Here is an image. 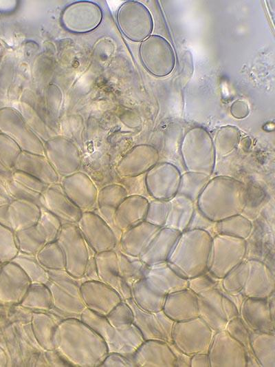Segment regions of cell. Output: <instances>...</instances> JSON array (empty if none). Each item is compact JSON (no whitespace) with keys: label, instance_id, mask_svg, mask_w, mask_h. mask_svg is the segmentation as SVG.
<instances>
[{"label":"cell","instance_id":"1","mask_svg":"<svg viewBox=\"0 0 275 367\" xmlns=\"http://www.w3.org/2000/svg\"><path fill=\"white\" fill-rule=\"evenodd\" d=\"M54 350L69 366H100L108 354L102 338L78 318L62 319L53 337Z\"/></svg>","mask_w":275,"mask_h":367},{"label":"cell","instance_id":"2","mask_svg":"<svg viewBox=\"0 0 275 367\" xmlns=\"http://www.w3.org/2000/svg\"><path fill=\"white\" fill-rule=\"evenodd\" d=\"M248 203L246 185L233 177L210 178L195 203L199 211L210 220L217 222L241 214Z\"/></svg>","mask_w":275,"mask_h":367},{"label":"cell","instance_id":"3","mask_svg":"<svg viewBox=\"0 0 275 367\" xmlns=\"http://www.w3.org/2000/svg\"><path fill=\"white\" fill-rule=\"evenodd\" d=\"M212 237L206 231L182 232L168 260L178 275L190 279L207 271Z\"/></svg>","mask_w":275,"mask_h":367},{"label":"cell","instance_id":"4","mask_svg":"<svg viewBox=\"0 0 275 367\" xmlns=\"http://www.w3.org/2000/svg\"><path fill=\"white\" fill-rule=\"evenodd\" d=\"M80 319L96 331L104 342L108 353H117L131 357L144 339L133 324L130 327L120 330L113 327L105 317L100 316L85 308Z\"/></svg>","mask_w":275,"mask_h":367},{"label":"cell","instance_id":"5","mask_svg":"<svg viewBox=\"0 0 275 367\" xmlns=\"http://www.w3.org/2000/svg\"><path fill=\"white\" fill-rule=\"evenodd\" d=\"M180 153L186 171L211 176L216 154L213 139L206 129L201 127L190 129L182 138Z\"/></svg>","mask_w":275,"mask_h":367},{"label":"cell","instance_id":"6","mask_svg":"<svg viewBox=\"0 0 275 367\" xmlns=\"http://www.w3.org/2000/svg\"><path fill=\"white\" fill-rule=\"evenodd\" d=\"M50 279L46 285L52 296V308L60 315L80 319L85 309L80 294V284L65 271H48ZM51 310V311H52Z\"/></svg>","mask_w":275,"mask_h":367},{"label":"cell","instance_id":"7","mask_svg":"<svg viewBox=\"0 0 275 367\" xmlns=\"http://www.w3.org/2000/svg\"><path fill=\"white\" fill-rule=\"evenodd\" d=\"M246 249L245 240L216 234L212 238L207 271L215 277L222 279L245 260Z\"/></svg>","mask_w":275,"mask_h":367},{"label":"cell","instance_id":"8","mask_svg":"<svg viewBox=\"0 0 275 367\" xmlns=\"http://www.w3.org/2000/svg\"><path fill=\"white\" fill-rule=\"evenodd\" d=\"M56 242L64 254L65 272L74 278H83L89 259L95 253L91 254V249L77 225L63 224Z\"/></svg>","mask_w":275,"mask_h":367},{"label":"cell","instance_id":"9","mask_svg":"<svg viewBox=\"0 0 275 367\" xmlns=\"http://www.w3.org/2000/svg\"><path fill=\"white\" fill-rule=\"evenodd\" d=\"M214 332L199 317L175 322L171 333L172 342L185 354H208Z\"/></svg>","mask_w":275,"mask_h":367},{"label":"cell","instance_id":"10","mask_svg":"<svg viewBox=\"0 0 275 367\" xmlns=\"http://www.w3.org/2000/svg\"><path fill=\"white\" fill-rule=\"evenodd\" d=\"M139 54L144 68L155 76H166L175 67L174 50L170 43L162 36L150 35L142 41Z\"/></svg>","mask_w":275,"mask_h":367},{"label":"cell","instance_id":"11","mask_svg":"<svg viewBox=\"0 0 275 367\" xmlns=\"http://www.w3.org/2000/svg\"><path fill=\"white\" fill-rule=\"evenodd\" d=\"M116 20L120 32L131 41L142 42L153 32L151 14L144 5L138 1L123 3L117 12Z\"/></svg>","mask_w":275,"mask_h":367},{"label":"cell","instance_id":"12","mask_svg":"<svg viewBox=\"0 0 275 367\" xmlns=\"http://www.w3.org/2000/svg\"><path fill=\"white\" fill-rule=\"evenodd\" d=\"M43 149L44 156L60 178L80 170L81 152L68 137L58 134L44 142Z\"/></svg>","mask_w":275,"mask_h":367},{"label":"cell","instance_id":"13","mask_svg":"<svg viewBox=\"0 0 275 367\" xmlns=\"http://www.w3.org/2000/svg\"><path fill=\"white\" fill-rule=\"evenodd\" d=\"M76 225L86 243L95 253L117 248L118 240L115 232L97 213L82 212Z\"/></svg>","mask_w":275,"mask_h":367},{"label":"cell","instance_id":"14","mask_svg":"<svg viewBox=\"0 0 275 367\" xmlns=\"http://www.w3.org/2000/svg\"><path fill=\"white\" fill-rule=\"evenodd\" d=\"M0 129L22 151L44 155L43 142L32 130L19 111L7 108L0 112Z\"/></svg>","mask_w":275,"mask_h":367},{"label":"cell","instance_id":"15","mask_svg":"<svg viewBox=\"0 0 275 367\" xmlns=\"http://www.w3.org/2000/svg\"><path fill=\"white\" fill-rule=\"evenodd\" d=\"M181 176L174 164L158 162L145 174L146 191L155 200L168 201L178 192Z\"/></svg>","mask_w":275,"mask_h":367},{"label":"cell","instance_id":"16","mask_svg":"<svg viewBox=\"0 0 275 367\" xmlns=\"http://www.w3.org/2000/svg\"><path fill=\"white\" fill-rule=\"evenodd\" d=\"M208 355L210 367H246L243 346L225 329L214 332Z\"/></svg>","mask_w":275,"mask_h":367},{"label":"cell","instance_id":"17","mask_svg":"<svg viewBox=\"0 0 275 367\" xmlns=\"http://www.w3.org/2000/svg\"><path fill=\"white\" fill-rule=\"evenodd\" d=\"M197 295L198 317L214 332L224 330L232 311V302L217 289Z\"/></svg>","mask_w":275,"mask_h":367},{"label":"cell","instance_id":"18","mask_svg":"<svg viewBox=\"0 0 275 367\" xmlns=\"http://www.w3.org/2000/svg\"><path fill=\"white\" fill-rule=\"evenodd\" d=\"M124 301L133 311V324L140 331L144 340L155 339L166 343L172 342L171 333L175 322L163 311L148 312L140 308L131 298Z\"/></svg>","mask_w":275,"mask_h":367},{"label":"cell","instance_id":"19","mask_svg":"<svg viewBox=\"0 0 275 367\" xmlns=\"http://www.w3.org/2000/svg\"><path fill=\"white\" fill-rule=\"evenodd\" d=\"M102 12L98 5L91 1H77L67 6L61 15L63 27L74 33H85L101 23Z\"/></svg>","mask_w":275,"mask_h":367},{"label":"cell","instance_id":"20","mask_svg":"<svg viewBox=\"0 0 275 367\" xmlns=\"http://www.w3.org/2000/svg\"><path fill=\"white\" fill-rule=\"evenodd\" d=\"M67 196L82 211H95L98 189L91 178L82 171L60 178Z\"/></svg>","mask_w":275,"mask_h":367},{"label":"cell","instance_id":"21","mask_svg":"<svg viewBox=\"0 0 275 367\" xmlns=\"http://www.w3.org/2000/svg\"><path fill=\"white\" fill-rule=\"evenodd\" d=\"M80 289L85 308L100 316L106 317L122 300L116 290L100 280H85Z\"/></svg>","mask_w":275,"mask_h":367},{"label":"cell","instance_id":"22","mask_svg":"<svg viewBox=\"0 0 275 367\" xmlns=\"http://www.w3.org/2000/svg\"><path fill=\"white\" fill-rule=\"evenodd\" d=\"M157 149L150 145H138L131 149L117 163L115 169L119 178L145 174L159 162Z\"/></svg>","mask_w":275,"mask_h":367},{"label":"cell","instance_id":"23","mask_svg":"<svg viewBox=\"0 0 275 367\" xmlns=\"http://www.w3.org/2000/svg\"><path fill=\"white\" fill-rule=\"evenodd\" d=\"M39 204L56 216L62 224H76L82 213L65 193L60 182L47 187L41 195Z\"/></svg>","mask_w":275,"mask_h":367},{"label":"cell","instance_id":"24","mask_svg":"<svg viewBox=\"0 0 275 367\" xmlns=\"http://www.w3.org/2000/svg\"><path fill=\"white\" fill-rule=\"evenodd\" d=\"M144 280L155 293L165 295L188 288V279L178 275L167 262L147 265Z\"/></svg>","mask_w":275,"mask_h":367},{"label":"cell","instance_id":"25","mask_svg":"<svg viewBox=\"0 0 275 367\" xmlns=\"http://www.w3.org/2000/svg\"><path fill=\"white\" fill-rule=\"evenodd\" d=\"M247 260L249 272L241 293L245 297L268 298L275 292V272L259 260Z\"/></svg>","mask_w":275,"mask_h":367},{"label":"cell","instance_id":"26","mask_svg":"<svg viewBox=\"0 0 275 367\" xmlns=\"http://www.w3.org/2000/svg\"><path fill=\"white\" fill-rule=\"evenodd\" d=\"M30 284L31 281L23 269L10 261L0 275V300L20 304Z\"/></svg>","mask_w":275,"mask_h":367},{"label":"cell","instance_id":"27","mask_svg":"<svg viewBox=\"0 0 275 367\" xmlns=\"http://www.w3.org/2000/svg\"><path fill=\"white\" fill-rule=\"evenodd\" d=\"M239 316L250 331L275 333V319L271 316L267 298L245 297Z\"/></svg>","mask_w":275,"mask_h":367},{"label":"cell","instance_id":"28","mask_svg":"<svg viewBox=\"0 0 275 367\" xmlns=\"http://www.w3.org/2000/svg\"><path fill=\"white\" fill-rule=\"evenodd\" d=\"M94 258L99 280L116 290L122 300L131 298V288L120 275L116 249L95 253Z\"/></svg>","mask_w":275,"mask_h":367},{"label":"cell","instance_id":"29","mask_svg":"<svg viewBox=\"0 0 275 367\" xmlns=\"http://www.w3.org/2000/svg\"><path fill=\"white\" fill-rule=\"evenodd\" d=\"M135 367H175V358L168 343L144 340L131 356Z\"/></svg>","mask_w":275,"mask_h":367},{"label":"cell","instance_id":"30","mask_svg":"<svg viewBox=\"0 0 275 367\" xmlns=\"http://www.w3.org/2000/svg\"><path fill=\"white\" fill-rule=\"evenodd\" d=\"M161 228L143 221L122 233L116 249L126 255L140 257Z\"/></svg>","mask_w":275,"mask_h":367},{"label":"cell","instance_id":"31","mask_svg":"<svg viewBox=\"0 0 275 367\" xmlns=\"http://www.w3.org/2000/svg\"><path fill=\"white\" fill-rule=\"evenodd\" d=\"M162 311L175 322L197 317V295L188 288L171 293L166 296Z\"/></svg>","mask_w":275,"mask_h":367},{"label":"cell","instance_id":"32","mask_svg":"<svg viewBox=\"0 0 275 367\" xmlns=\"http://www.w3.org/2000/svg\"><path fill=\"white\" fill-rule=\"evenodd\" d=\"M149 200L144 196H127L118 207L114 214L116 229L123 231L145 220Z\"/></svg>","mask_w":275,"mask_h":367},{"label":"cell","instance_id":"33","mask_svg":"<svg viewBox=\"0 0 275 367\" xmlns=\"http://www.w3.org/2000/svg\"><path fill=\"white\" fill-rule=\"evenodd\" d=\"M14 169L28 174L47 185L58 183L60 180L44 155L21 151L16 160Z\"/></svg>","mask_w":275,"mask_h":367},{"label":"cell","instance_id":"34","mask_svg":"<svg viewBox=\"0 0 275 367\" xmlns=\"http://www.w3.org/2000/svg\"><path fill=\"white\" fill-rule=\"evenodd\" d=\"M127 196L126 189L118 182L101 187L97 195L96 210L94 212L100 216L112 228L118 240L122 233L114 224V214L118 207Z\"/></svg>","mask_w":275,"mask_h":367},{"label":"cell","instance_id":"35","mask_svg":"<svg viewBox=\"0 0 275 367\" xmlns=\"http://www.w3.org/2000/svg\"><path fill=\"white\" fill-rule=\"evenodd\" d=\"M181 233L174 229L162 227L140 255V260L146 265L166 262Z\"/></svg>","mask_w":275,"mask_h":367},{"label":"cell","instance_id":"36","mask_svg":"<svg viewBox=\"0 0 275 367\" xmlns=\"http://www.w3.org/2000/svg\"><path fill=\"white\" fill-rule=\"evenodd\" d=\"M41 207L25 200H12L8 209L9 227L15 233L34 226L39 218Z\"/></svg>","mask_w":275,"mask_h":367},{"label":"cell","instance_id":"37","mask_svg":"<svg viewBox=\"0 0 275 367\" xmlns=\"http://www.w3.org/2000/svg\"><path fill=\"white\" fill-rule=\"evenodd\" d=\"M168 211L163 227L181 233L186 231L192 218L195 202L190 198L179 193L168 201Z\"/></svg>","mask_w":275,"mask_h":367},{"label":"cell","instance_id":"38","mask_svg":"<svg viewBox=\"0 0 275 367\" xmlns=\"http://www.w3.org/2000/svg\"><path fill=\"white\" fill-rule=\"evenodd\" d=\"M61 321V320H60ZM60 321L45 312L34 311L31 319V328L38 345L45 350H54L53 337Z\"/></svg>","mask_w":275,"mask_h":367},{"label":"cell","instance_id":"39","mask_svg":"<svg viewBox=\"0 0 275 367\" xmlns=\"http://www.w3.org/2000/svg\"><path fill=\"white\" fill-rule=\"evenodd\" d=\"M250 345L261 367H275V333L250 331Z\"/></svg>","mask_w":275,"mask_h":367},{"label":"cell","instance_id":"40","mask_svg":"<svg viewBox=\"0 0 275 367\" xmlns=\"http://www.w3.org/2000/svg\"><path fill=\"white\" fill-rule=\"evenodd\" d=\"M131 299L142 310L148 312L162 311L166 296L153 292L144 279L134 283L131 287Z\"/></svg>","mask_w":275,"mask_h":367},{"label":"cell","instance_id":"41","mask_svg":"<svg viewBox=\"0 0 275 367\" xmlns=\"http://www.w3.org/2000/svg\"><path fill=\"white\" fill-rule=\"evenodd\" d=\"M20 305L34 311H50L52 308L51 291L45 284L31 283Z\"/></svg>","mask_w":275,"mask_h":367},{"label":"cell","instance_id":"42","mask_svg":"<svg viewBox=\"0 0 275 367\" xmlns=\"http://www.w3.org/2000/svg\"><path fill=\"white\" fill-rule=\"evenodd\" d=\"M252 230V222L238 214L217 222L214 227L216 234L230 235L246 240Z\"/></svg>","mask_w":275,"mask_h":367},{"label":"cell","instance_id":"43","mask_svg":"<svg viewBox=\"0 0 275 367\" xmlns=\"http://www.w3.org/2000/svg\"><path fill=\"white\" fill-rule=\"evenodd\" d=\"M19 252L36 255L47 244L43 232L35 224L30 228L15 232Z\"/></svg>","mask_w":275,"mask_h":367},{"label":"cell","instance_id":"44","mask_svg":"<svg viewBox=\"0 0 275 367\" xmlns=\"http://www.w3.org/2000/svg\"><path fill=\"white\" fill-rule=\"evenodd\" d=\"M116 251L118 258L120 275L131 288L134 283L144 279L147 265L139 257L126 255L118 250Z\"/></svg>","mask_w":275,"mask_h":367},{"label":"cell","instance_id":"45","mask_svg":"<svg viewBox=\"0 0 275 367\" xmlns=\"http://www.w3.org/2000/svg\"><path fill=\"white\" fill-rule=\"evenodd\" d=\"M239 129L233 125L221 127L213 140L216 157L224 158L231 154L240 141Z\"/></svg>","mask_w":275,"mask_h":367},{"label":"cell","instance_id":"46","mask_svg":"<svg viewBox=\"0 0 275 367\" xmlns=\"http://www.w3.org/2000/svg\"><path fill=\"white\" fill-rule=\"evenodd\" d=\"M210 178L205 174L186 171L182 174L177 193L190 198L196 203Z\"/></svg>","mask_w":275,"mask_h":367},{"label":"cell","instance_id":"47","mask_svg":"<svg viewBox=\"0 0 275 367\" xmlns=\"http://www.w3.org/2000/svg\"><path fill=\"white\" fill-rule=\"evenodd\" d=\"M248 272L249 264L248 260H244L220 280L221 289L227 294H240L245 284Z\"/></svg>","mask_w":275,"mask_h":367},{"label":"cell","instance_id":"48","mask_svg":"<svg viewBox=\"0 0 275 367\" xmlns=\"http://www.w3.org/2000/svg\"><path fill=\"white\" fill-rule=\"evenodd\" d=\"M19 265L29 277L31 283L45 284L50 279L47 270L38 262L35 255L24 254L19 252L12 260Z\"/></svg>","mask_w":275,"mask_h":367},{"label":"cell","instance_id":"49","mask_svg":"<svg viewBox=\"0 0 275 367\" xmlns=\"http://www.w3.org/2000/svg\"><path fill=\"white\" fill-rule=\"evenodd\" d=\"M35 256L47 271H65L64 254L56 241L46 244Z\"/></svg>","mask_w":275,"mask_h":367},{"label":"cell","instance_id":"50","mask_svg":"<svg viewBox=\"0 0 275 367\" xmlns=\"http://www.w3.org/2000/svg\"><path fill=\"white\" fill-rule=\"evenodd\" d=\"M20 113L29 127L43 143L58 135L30 104L23 103Z\"/></svg>","mask_w":275,"mask_h":367},{"label":"cell","instance_id":"51","mask_svg":"<svg viewBox=\"0 0 275 367\" xmlns=\"http://www.w3.org/2000/svg\"><path fill=\"white\" fill-rule=\"evenodd\" d=\"M36 225L44 234L47 244L56 241L62 223L54 214L41 207V213Z\"/></svg>","mask_w":275,"mask_h":367},{"label":"cell","instance_id":"52","mask_svg":"<svg viewBox=\"0 0 275 367\" xmlns=\"http://www.w3.org/2000/svg\"><path fill=\"white\" fill-rule=\"evenodd\" d=\"M105 317L113 327L123 330L133 324V314L129 304L122 300Z\"/></svg>","mask_w":275,"mask_h":367},{"label":"cell","instance_id":"53","mask_svg":"<svg viewBox=\"0 0 275 367\" xmlns=\"http://www.w3.org/2000/svg\"><path fill=\"white\" fill-rule=\"evenodd\" d=\"M225 330L243 346L245 356L253 353L250 345V330L245 325L240 316L228 322Z\"/></svg>","mask_w":275,"mask_h":367},{"label":"cell","instance_id":"54","mask_svg":"<svg viewBox=\"0 0 275 367\" xmlns=\"http://www.w3.org/2000/svg\"><path fill=\"white\" fill-rule=\"evenodd\" d=\"M22 150L6 134L0 136V161L9 169L13 170L17 157Z\"/></svg>","mask_w":275,"mask_h":367},{"label":"cell","instance_id":"55","mask_svg":"<svg viewBox=\"0 0 275 367\" xmlns=\"http://www.w3.org/2000/svg\"><path fill=\"white\" fill-rule=\"evenodd\" d=\"M168 211V201L153 199L149 201L144 221L153 225L163 227L167 218Z\"/></svg>","mask_w":275,"mask_h":367},{"label":"cell","instance_id":"56","mask_svg":"<svg viewBox=\"0 0 275 367\" xmlns=\"http://www.w3.org/2000/svg\"><path fill=\"white\" fill-rule=\"evenodd\" d=\"M219 279L215 277L208 271L196 277L188 279V289L196 295H199L208 290L215 289Z\"/></svg>","mask_w":275,"mask_h":367},{"label":"cell","instance_id":"57","mask_svg":"<svg viewBox=\"0 0 275 367\" xmlns=\"http://www.w3.org/2000/svg\"><path fill=\"white\" fill-rule=\"evenodd\" d=\"M11 179L25 188L41 194L48 186L31 175L16 169L12 170Z\"/></svg>","mask_w":275,"mask_h":367},{"label":"cell","instance_id":"58","mask_svg":"<svg viewBox=\"0 0 275 367\" xmlns=\"http://www.w3.org/2000/svg\"><path fill=\"white\" fill-rule=\"evenodd\" d=\"M215 224L216 222H212L205 217L195 206L192 218L186 230H204L209 233L211 236L213 237L216 235L214 231Z\"/></svg>","mask_w":275,"mask_h":367},{"label":"cell","instance_id":"59","mask_svg":"<svg viewBox=\"0 0 275 367\" xmlns=\"http://www.w3.org/2000/svg\"><path fill=\"white\" fill-rule=\"evenodd\" d=\"M101 367H135L131 357L117 353H108Z\"/></svg>","mask_w":275,"mask_h":367},{"label":"cell","instance_id":"60","mask_svg":"<svg viewBox=\"0 0 275 367\" xmlns=\"http://www.w3.org/2000/svg\"><path fill=\"white\" fill-rule=\"evenodd\" d=\"M168 344L175 358V367H190L191 356L183 353L172 342Z\"/></svg>","mask_w":275,"mask_h":367},{"label":"cell","instance_id":"61","mask_svg":"<svg viewBox=\"0 0 275 367\" xmlns=\"http://www.w3.org/2000/svg\"><path fill=\"white\" fill-rule=\"evenodd\" d=\"M230 111L233 116L241 118L248 114V105L245 101H236L231 105Z\"/></svg>","mask_w":275,"mask_h":367},{"label":"cell","instance_id":"62","mask_svg":"<svg viewBox=\"0 0 275 367\" xmlns=\"http://www.w3.org/2000/svg\"><path fill=\"white\" fill-rule=\"evenodd\" d=\"M87 280H99L94 255H91L87 264L84 277Z\"/></svg>","mask_w":275,"mask_h":367},{"label":"cell","instance_id":"63","mask_svg":"<svg viewBox=\"0 0 275 367\" xmlns=\"http://www.w3.org/2000/svg\"><path fill=\"white\" fill-rule=\"evenodd\" d=\"M190 367H210L208 355L197 353L192 355Z\"/></svg>","mask_w":275,"mask_h":367},{"label":"cell","instance_id":"64","mask_svg":"<svg viewBox=\"0 0 275 367\" xmlns=\"http://www.w3.org/2000/svg\"><path fill=\"white\" fill-rule=\"evenodd\" d=\"M268 306L272 317L275 319V292L272 293L268 298Z\"/></svg>","mask_w":275,"mask_h":367}]
</instances>
